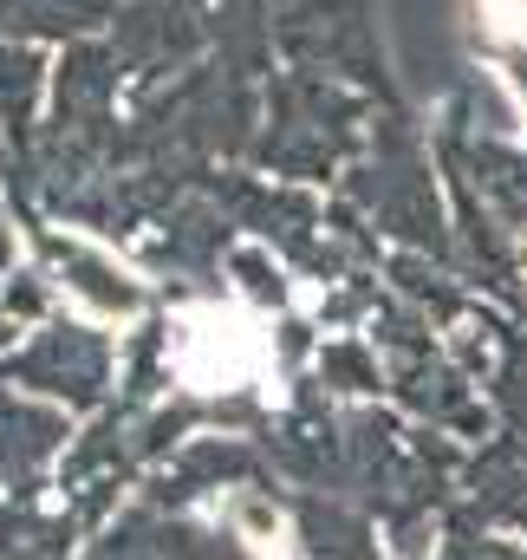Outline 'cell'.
Returning a JSON list of instances; mask_svg holds the SVG:
<instances>
[{
	"mask_svg": "<svg viewBox=\"0 0 527 560\" xmlns=\"http://www.w3.org/2000/svg\"><path fill=\"white\" fill-rule=\"evenodd\" d=\"M52 293L66 300V313L72 319H85V326H105V332H118V326H131L150 313V287L137 275L131 261H118L105 242H92V235H52Z\"/></svg>",
	"mask_w": 527,
	"mask_h": 560,
	"instance_id": "obj_1",
	"label": "cell"
},
{
	"mask_svg": "<svg viewBox=\"0 0 527 560\" xmlns=\"http://www.w3.org/2000/svg\"><path fill=\"white\" fill-rule=\"evenodd\" d=\"M267 365L261 332L222 306H189L183 319H169V372L189 392H242L255 385Z\"/></svg>",
	"mask_w": 527,
	"mask_h": 560,
	"instance_id": "obj_2",
	"label": "cell"
},
{
	"mask_svg": "<svg viewBox=\"0 0 527 560\" xmlns=\"http://www.w3.org/2000/svg\"><path fill=\"white\" fill-rule=\"evenodd\" d=\"M222 528H229V541L242 555L293 560V522H286V509L273 495H261V489H229L222 495Z\"/></svg>",
	"mask_w": 527,
	"mask_h": 560,
	"instance_id": "obj_3",
	"label": "cell"
},
{
	"mask_svg": "<svg viewBox=\"0 0 527 560\" xmlns=\"http://www.w3.org/2000/svg\"><path fill=\"white\" fill-rule=\"evenodd\" d=\"M46 98V59L33 46H0V125L26 131Z\"/></svg>",
	"mask_w": 527,
	"mask_h": 560,
	"instance_id": "obj_4",
	"label": "cell"
},
{
	"mask_svg": "<svg viewBox=\"0 0 527 560\" xmlns=\"http://www.w3.org/2000/svg\"><path fill=\"white\" fill-rule=\"evenodd\" d=\"M229 275L242 287V300H255V306H286V275H280V261L267 255L261 242H242V248L229 255Z\"/></svg>",
	"mask_w": 527,
	"mask_h": 560,
	"instance_id": "obj_5",
	"label": "cell"
}]
</instances>
